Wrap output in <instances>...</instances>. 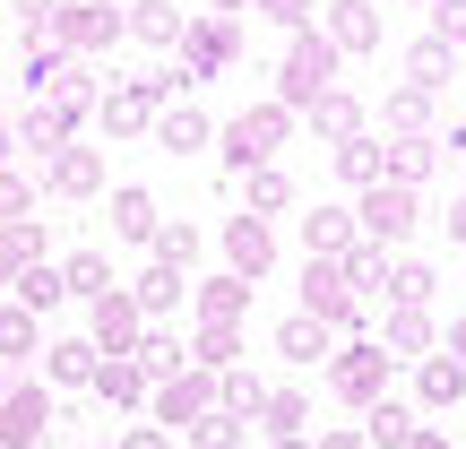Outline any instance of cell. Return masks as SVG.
I'll use <instances>...</instances> for the list:
<instances>
[{
  "label": "cell",
  "mask_w": 466,
  "mask_h": 449,
  "mask_svg": "<svg viewBox=\"0 0 466 449\" xmlns=\"http://www.w3.org/2000/svg\"><path fill=\"white\" fill-rule=\"evenodd\" d=\"M319 35L337 44V61H363V52H380V9L371 0H319Z\"/></svg>",
  "instance_id": "8fae6325"
},
{
  "label": "cell",
  "mask_w": 466,
  "mask_h": 449,
  "mask_svg": "<svg viewBox=\"0 0 466 449\" xmlns=\"http://www.w3.org/2000/svg\"><path fill=\"white\" fill-rule=\"evenodd\" d=\"M52 44L61 52H113L121 44V9L113 0H61L52 9Z\"/></svg>",
  "instance_id": "9c48e42d"
},
{
  "label": "cell",
  "mask_w": 466,
  "mask_h": 449,
  "mask_svg": "<svg viewBox=\"0 0 466 449\" xmlns=\"http://www.w3.org/2000/svg\"><path fill=\"white\" fill-rule=\"evenodd\" d=\"M337 268H346V285H354L363 302H371V294H389V250H380V242H354Z\"/></svg>",
  "instance_id": "ab89813d"
},
{
  "label": "cell",
  "mask_w": 466,
  "mask_h": 449,
  "mask_svg": "<svg viewBox=\"0 0 466 449\" xmlns=\"http://www.w3.org/2000/svg\"><path fill=\"white\" fill-rule=\"evenodd\" d=\"M450 78H458V44H441V35H415V44H406V87L441 96Z\"/></svg>",
  "instance_id": "cb8c5ba5"
},
{
  "label": "cell",
  "mask_w": 466,
  "mask_h": 449,
  "mask_svg": "<svg viewBox=\"0 0 466 449\" xmlns=\"http://www.w3.org/2000/svg\"><path fill=\"white\" fill-rule=\"evenodd\" d=\"M52 433V389L44 381H9V398H0V449H35Z\"/></svg>",
  "instance_id": "30bf717a"
},
{
  "label": "cell",
  "mask_w": 466,
  "mask_h": 449,
  "mask_svg": "<svg viewBox=\"0 0 466 449\" xmlns=\"http://www.w3.org/2000/svg\"><path fill=\"white\" fill-rule=\"evenodd\" d=\"M190 311H199V329H242V320H250V285L233 277V268H225V277H199V285H190Z\"/></svg>",
  "instance_id": "2e32d148"
},
{
  "label": "cell",
  "mask_w": 466,
  "mask_h": 449,
  "mask_svg": "<svg viewBox=\"0 0 466 449\" xmlns=\"http://www.w3.org/2000/svg\"><path fill=\"white\" fill-rule=\"evenodd\" d=\"M389 372H398V363H389L371 337H346V346L329 354V389H337L346 406H380V398H389Z\"/></svg>",
  "instance_id": "ba28073f"
},
{
  "label": "cell",
  "mask_w": 466,
  "mask_h": 449,
  "mask_svg": "<svg viewBox=\"0 0 466 449\" xmlns=\"http://www.w3.org/2000/svg\"><path fill=\"white\" fill-rule=\"evenodd\" d=\"M233 61H242V17H208V9H190L182 44H173V69H182L190 87H208V78H225Z\"/></svg>",
  "instance_id": "277c9868"
},
{
  "label": "cell",
  "mask_w": 466,
  "mask_h": 449,
  "mask_svg": "<svg viewBox=\"0 0 466 449\" xmlns=\"http://www.w3.org/2000/svg\"><path fill=\"white\" fill-rule=\"evenodd\" d=\"M130 302H138V311H147V320H165L173 302H190V277H182V268H165V260H156L147 277L130 285Z\"/></svg>",
  "instance_id": "836d02e7"
},
{
  "label": "cell",
  "mask_w": 466,
  "mask_h": 449,
  "mask_svg": "<svg viewBox=\"0 0 466 449\" xmlns=\"http://www.w3.org/2000/svg\"><path fill=\"white\" fill-rule=\"evenodd\" d=\"M156 225H165V208H156V190L121 182V190H113V233H121V242H156Z\"/></svg>",
  "instance_id": "83f0119b"
},
{
  "label": "cell",
  "mask_w": 466,
  "mask_h": 449,
  "mask_svg": "<svg viewBox=\"0 0 466 449\" xmlns=\"http://www.w3.org/2000/svg\"><path fill=\"white\" fill-rule=\"evenodd\" d=\"M44 190H52V199H96V190H104V156L96 148H61L44 165Z\"/></svg>",
  "instance_id": "d6986e66"
},
{
  "label": "cell",
  "mask_w": 466,
  "mask_h": 449,
  "mask_svg": "<svg viewBox=\"0 0 466 449\" xmlns=\"http://www.w3.org/2000/svg\"><path fill=\"white\" fill-rule=\"evenodd\" d=\"M61 302H69V285H61V268H26V277H17V311H35V320H44V311H61Z\"/></svg>",
  "instance_id": "60d3db41"
},
{
  "label": "cell",
  "mask_w": 466,
  "mask_h": 449,
  "mask_svg": "<svg viewBox=\"0 0 466 449\" xmlns=\"http://www.w3.org/2000/svg\"><path fill=\"white\" fill-rule=\"evenodd\" d=\"M147 363H138V354H104V363H96V398L104 406H147Z\"/></svg>",
  "instance_id": "484cf974"
},
{
  "label": "cell",
  "mask_w": 466,
  "mask_h": 449,
  "mask_svg": "<svg viewBox=\"0 0 466 449\" xmlns=\"http://www.w3.org/2000/svg\"><path fill=\"white\" fill-rule=\"evenodd\" d=\"M294 233H302V260H346L363 233H354V208H337V199H319V208H302L294 217Z\"/></svg>",
  "instance_id": "9a60e30c"
},
{
  "label": "cell",
  "mask_w": 466,
  "mask_h": 449,
  "mask_svg": "<svg viewBox=\"0 0 466 449\" xmlns=\"http://www.w3.org/2000/svg\"><path fill=\"white\" fill-rule=\"evenodd\" d=\"M96 113V78H86V69H69L61 87H52V96H35V113L17 121V148H35L52 165V156L69 148V130H78V121Z\"/></svg>",
  "instance_id": "7a4b0ae2"
},
{
  "label": "cell",
  "mask_w": 466,
  "mask_h": 449,
  "mask_svg": "<svg viewBox=\"0 0 466 449\" xmlns=\"http://www.w3.org/2000/svg\"><path fill=\"white\" fill-rule=\"evenodd\" d=\"M259 423H268V441H311V398L302 389H268Z\"/></svg>",
  "instance_id": "4dcf8cb0"
},
{
  "label": "cell",
  "mask_w": 466,
  "mask_h": 449,
  "mask_svg": "<svg viewBox=\"0 0 466 449\" xmlns=\"http://www.w3.org/2000/svg\"><path fill=\"white\" fill-rule=\"evenodd\" d=\"M217 406H225V415H242V423H259V406H268V381L233 363V372H217Z\"/></svg>",
  "instance_id": "d590c367"
},
{
  "label": "cell",
  "mask_w": 466,
  "mask_h": 449,
  "mask_svg": "<svg viewBox=\"0 0 466 449\" xmlns=\"http://www.w3.org/2000/svg\"><path fill=\"white\" fill-rule=\"evenodd\" d=\"M9 148H17V130H0V165H9Z\"/></svg>",
  "instance_id": "680465c9"
},
{
  "label": "cell",
  "mask_w": 466,
  "mask_h": 449,
  "mask_svg": "<svg viewBox=\"0 0 466 449\" xmlns=\"http://www.w3.org/2000/svg\"><path fill=\"white\" fill-rule=\"evenodd\" d=\"M182 26H190V9L182 0H130V9H121V35H138V44H182Z\"/></svg>",
  "instance_id": "ffe728a7"
},
{
  "label": "cell",
  "mask_w": 466,
  "mask_h": 449,
  "mask_svg": "<svg viewBox=\"0 0 466 449\" xmlns=\"http://www.w3.org/2000/svg\"><path fill=\"white\" fill-rule=\"evenodd\" d=\"M337 69H346V61H337V44H329L319 26L285 35V52H277V104H285V113L302 121V113H311V104H319V96L337 87Z\"/></svg>",
  "instance_id": "6da1fadb"
},
{
  "label": "cell",
  "mask_w": 466,
  "mask_h": 449,
  "mask_svg": "<svg viewBox=\"0 0 466 449\" xmlns=\"http://www.w3.org/2000/svg\"><path fill=\"white\" fill-rule=\"evenodd\" d=\"M406 449H450V433H432V423H423V433H415V441H406Z\"/></svg>",
  "instance_id": "9f6ffc18"
},
{
  "label": "cell",
  "mask_w": 466,
  "mask_h": 449,
  "mask_svg": "<svg viewBox=\"0 0 466 449\" xmlns=\"http://www.w3.org/2000/svg\"><path fill=\"white\" fill-rule=\"evenodd\" d=\"M432 294H441V268H423V260H389V302H398V311H432Z\"/></svg>",
  "instance_id": "f546056e"
},
{
  "label": "cell",
  "mask_w": 466,
  "mask_h": 449,
  "mask_svg": "<svg viewBox=\"0 0 466 449\" xmlns=\"http://www.w3.org/2000/svg\"><path fill=\"white\" fill-rule=\"evenodd\" d=\"M35 346H44V329H35V311H17V302H9V311H0V363L17 372V363H26Z\"/></svg>",
  "instance_id": "7bdbcfd3"
},
{
  "label": "cell",
  "mask_w": 466,
  "mask_h": 449,
  "mask_svg": "<svg viewBox=\"0 0 466 449\" xmlns=\"http://www.w3.org/2000/svg\"><path fill=\"white\" fill-rule=\"evenodd\" d=\"M242 329H199V337H190V363H199V372H233V363H242Z\"/></svg>",
  "instance_id": "b9f144b4"
},
{
  "label": "cell",
  "mask_w": 466,
  "mask_h": 449,
  "mask_svg": "<svg viewBox=\"0 0 466 449\" xmlns=\"http://www.w3.org/2000/svg\"><path fill=\"white\" fill-rule=\"evenodd\" d=\"M302 311H311L319 329H337V337H371L363 329V294L346 285L337 260H302Z\"/></svg>",
  "instance_id": "5b68a950"
},
{
  "label": "cell",
  "mask_w": 466,
  "mask_h": 449,
  "mask_svg": "<svg viewBox=\"0 0 466 449\" xmlns=\"http://www.w3.org/2000/svg\"><path fill=\"white\" fill-rule=\"evenodd\" d=\"M113 9H130V0H113Z\"/></svg>",
  "instance_id": "94428289"
},
{
  "label": "cell",
  "mask_w": 466,
  "mask_h": 449,
  "mask_svg": "<svg viewBox=\"0 0 466 449\" xmlns=\"http://www.w3.org/2000/svg\"><path fill=\"white\" fill-rule=\"evenodd\" d=\"M441 354H458V363H466V311L450 320V337H441Z\"/></svg>",
  "instance_id": "f5cc1de1"
},
{
  "label": "cell",
  "mask_w": 466,
  "mask_h": 449,
  "mask_svg": "<svg viewBox=\"0 0 466 449\" xmlns=\"http://www.w3.org/2000/svg\"><path fill=\"white\" fill-rule=\"evenodd\" d=\"M69 69H78V61H69L61 44H35V52H26V87H35V96H52V87L69 78Z\"/></svg>",
  "instance_id": "f6af8a7d"
},
{
  "label": "cell",
  "mask_w": 466,
  "mask_h": 449,
  "mask_svg": "<svg viewBox=\"0 0 466 449\" xmlns=\"http://www.w3.org/2000/svg\"><path fill=\"white\" fill-rule=\"evenodd\" d=\"M458 398H466V363H458V354H423V363H415V406L450 415Z\"/></svg>",
  "instance_id": "7402d4cb"
},
{
  "label": "cell",
  "mask_w": 466,
  "mask_h": 449,
  "mask_svg": "<svg viewBox=\"0 0 466 449\" xmlns=\"http://www.w3.org/2000/svg\"><path fill=\"white\" fill-rule=\"evenodd\" d=\"M371 346H380L389 363H423V354H441V320H432V311H398V302H389L380 329H371Z\"/></svg>",
  "instance_id": "7c38bea8"
},
{
  "label": "cell",
  "mask_w": 466,
  "mask_h": 449,
  "mask_svg": "<svg viewBox=\"0 0 466 449\" xmlns=\"http://www.w3.org/2000/svg\"><path fill=\"white\" fill-rule=\"evenodd\" d=\"M199 9H208V17H242L250 0H199Z\"/></svg>",
  "instance_id": "11a10c76"
},
{
  "label": "cell",
  "mask_w": 466,
  "mask_h": 449,
  "mask_svg": "<svg viewBox=\"0 0 466 449\" xmlns=\"http://www.w3.org/2000/svg\"><path fill=\"white\" fill-rule=\"evenodd\" d=\"M277 354H285V363H329V354H337V329H319L311 311H285L277 320Z\"/></svg>",
  "instance_id": "d4e9b609"
},
{
  "label": "cell",
  "mask_w": 466,
  "mask_h": 449,
  "mask_svg": "<svg viewBox=\"0 0 466 449\" xmlns=\"http://www.w3.org/2000/svg\"><path fill=\"white\" fill-rule=\"evenodd\" d=\"M415 225H423V199H415L406 182H371L363 199H354V233H363V242H380V250H398Z\"/></svg>",
  "instance_id": "8992f818"
},
{
  "label": "cell",
  "mask_w": 466,
  "mask_h": 449,
  "mask_svg": "<svg viewBox=\"0 0 466 449\" xmlns=\"http://www.w3.org/2000/svg\"><path fill=\"white\" fill-rule=\"evenodd\" d=\"M389 138H432V96L423 87H389Z\"/></svg>",
  "instance_id": "8d00e7d4"
},
{
  "label": "cell",
  "mask_w": 466,
  "mask_h": 449,
  "mask_svg": "<svg viewBox=\"0 0 466 449\" xmlns=\"http://www.w3.org/2000/svg\"><path fill=\"white\" fill-rule=\"evenodd\" d=\"M285 208H294V173H285V165H259V173H242V217H268V225H277Z\"/></svg>",
  "instance_id": "4316f807"
},
{
  "label": "cell",
  "mask_w": 466,
  "mask_h": 449,
  "mask_svg": "<svg viewBox=\"0 0 466 449\" xmlns=\"http://www.w3.org/2000/svg\"><path fill=\"white\" fill-rule=\"evenodd\" d=\"M441 233H450V242L466 250V190H458V199H450V208H441Z\"/></svg>",
  "instance_id": "f907efd6"
},
{
  "label": "cell",
  "mask_w": 466,
  "mask_h": 449,
  "mask_svg": "<svg viewBox=\"0 0 466 449\" xmlns=\"http://www.w3.org/2000/svg\"><path fill=\"white\" fill-rule=\"evenodd\" d=\"M208 406H217V372H199V363H182L173 381L147 389V423H156V433H190Z\"/></svg>",
  "instance_id": "52a82bcc"
},
{
  "label": "cell",
  "mask_w": 466,
  "mask_h": 449,
  "mask_svg": "<svg viewBox=\"0 0 466 449\" xmlns=\"http://www.w3.org/2000/svg\"><path fill=\"white\" fill-rule=\"evenodd\" d=\"M371 9H415V0H371ZM423 9H432V0H423Z\"/></svg>",
  "instance_id": "6f0895ef"
},
{
  "label": "cell",
  "mask_w": 466,
  "mask_h": 449,
  "mask_svg": "<svg viewBox=\"0 0 466 449\" xmlns=\"http://www.w3.org/2000/svg\"><path fill=\"white\" fill-rule=\"evenodd\" d=\"M26 208H35L26 173H9V165H0V225H26Z\"/></svg>",
  "instance_id": "7dc6e473"
},
{
  "label": "cell",
  "mask_w": 466,
  "mask_h": 449,
  "mask_svg": "<svg viewBox=\"0 0 466 449\" xmlns=\"http://www.w3.org/2000/svg\"><path fill=\"white\" fill-rule=\"evenodd\" d=\"M182 449H250V423H242V415H225V406H208V415L182 433Z\"/></svg>",
  "instance_id": "f35d334b"
},
{
  "label": "cell",
  "mask_w": 466,
  "mask_h": 449,
  "mask_svg": "<svg viewBox=\"0 0 466 449\" xmlns=\"http://www.w3.org/2000/svg\"><path fill=\"white\" fill-rule=\"evenodd\" d=\"M156 260H165V268H182V277H190V260H199V225H156Z\"/></svg>",
  "instance_id": "ee69618b"
},
{
  "label": "cell",
  "mask_w": 466,
  "mask_h": 449,
  "mask_svg": "<svg viewBox=\"0 0 466 449\" xmlns=\"http://www.w3.org/2000/svg\"><path fill=\"white\" fill-rule=\"evenodd\" d=\"M311 449H363V433H319Z\"/></svg>",
  "instance_id": "db71d44e"
},
{
  "label": "cell",
  "mask_w": 466,
  "mask_h": 449,
  "mask_svg": "<svg viewBox=\"0 0 466 449\" xmlns=\"http://www.w3.org/2000/svg\"><path fill=\"white\" fill-rule=\"evenodd\" d=\"M130 354H138V363H147V381H173V372H182V337H173L165 320H147Z\"/></svg>",
  "instance_id": "74e56055"
},
{
  "label": "cell",
  "mask_w": 466,
  "mask_h": 449,
  "mask_svg": "<svg viewBox=\"0 0 466 449\" xmlns=\"http://www.w3.org/2000/svg\"><path fill=\"white\" fill-rule=\"evenodd\" d=\"M138 329H147V311L130 302V285H113L104 302H86V337H96V354H130Z\"/></svg>",
  "instance_id": "5bb4252c"
},
{
  "label": "cell",
  "mask_w": 466,
  "mask_h": 449,
  "mask_svg": "<svg viewBox=\"0 0 466 449\" xmlns=\"http://www.w3.org/2000/svg\"><path fill=\"white\" fill-rule=\"evenodd\" d=\"M337 156V182H354V190H371V182H389V156H380V138H346V148H329Z\"/></svg>",
  "instance_id": "1f68e13d"
},
{
  "label": "cell",
  "mask_w": 466,
  "mask_h": 449,
  "mask_svg": "<svg viewBox=\"0 0 466 449\" xmlns=\"http://www.w3.org/2000/svg\"><path fill=\"white\" fill-rule=\"evenodd\" d=\"M302 121H311L329 148H346V138H363V96H354V87H329V96H319Z\"/></svg>",
  "instance_id": "603a6c76"
},
{
  "label": "cell",
  "mask_w": 466,
  "mask_h": 449,
  "mask_svg": "<svg viewBox=\"0 0 466 449\" xmlns=\"http://www.w3.org/2000/svg\"><path fill=\"white\" fill-rule=\"evenodd\" d=\"M225 268L242 285H259L268 268H277V225L268 217H225Z\"/></svg>",
  "instance_id": "4fadbf2b"
},
{
  "label": "cell",
  "mask_w": 466,
  "mask_h": 449,
  "mask_svg": "<svg viewBox=\"0 0 466 449\" xmlns=\"http://www.w3.org/2000/svg\"><path fill=\"white\" fill-rule=\"evenodd\" d=\"M26 268H44V225H0V285H17Z\"/></svg>",
  "instance_id": "d6a6232c"
},
{
  "label": "cell",
  "mask_w": 466,
  "mask_h": 449,
  "mask_svg": "<svg viewBox=\"0 0 466 449\" xmlns=\"http://www.w3.org/2000/svg\"><path fill=\"white\" fill-rule=\"evenodd\" d=\"M423 423H415V406L406 398H380V406H363V449H406Z\"/></svg>",
  "instance_id": "f1b7e54d"
},
{
  "label": "cell",
  "mask_w": 466,
  "mask_h": 449,
  "mask_svg": "<svg viewBox=\"0 0 466 449\" xmlns=\"http://www.w3.org/2000/svg\"><path fill=\"white\" fill-rule=\"evenodd\" d=\"M285 138H294V113H285L277 96H259L250 113H233L225 130H217V148H225L233 173H259V165H277V156H285Z\"/></svg>",
  "instance_id": "3957f363"
},
{
  "label": "cell",
  "mask_w": 466,
  "mask_h": 449,
  "mask_svg": "<svg viewBox=\"0 0 466 449\" xmlns=\"http://www.w3.org/2000/svg\"><path fill=\"white\" fill-rule=\"evenodd\" d=\"M96 337H52L44 346V389H96Z\"/></svg>",
  "instance_id": "e0dca14e"
},
{
  "label": "cell",
  "mask_w": 466,
  "mask_h": 449,
  "mask_svg": "<svg viewBox=\"0 0 466 449\" xmlns=\"http://www.w3.org/2000/svg\"><path fill=\"white\" fill-rule=\"evenodd\" d=\"M113 449H173V433H156V423H130V433H121Z\"/></svg>",
  "instance_id": "681fc988"
},
{
  "label": "cell",
  "mask_w": 466,
  "mask_h": 449,
  "mask_svg": "<svg viewBox=\"0 0 466 449\" xmlns=\"http://www.w3.org/2000/svg\"><path fill=\"white\" fill-rule=\"evenodd\" d=\"M380 156H389V182H406V190H423L450 156H441V130L432 138H380Z\"/></svg>",
  "instance_id": "44dd1931"
},
{
  "label": "cell",
  "mask_w": 466,
  "mask_h": 449,
  "mask_svg": "<svg viewBox=\"0 0 466 449\" xmlns=\"http://www.w3.org/2000/svg\"><path fill=\"white\" fill-rule=\"evenodd\" d=\"M432 35L441 44H466V0H432Z\"/></svg>",
  "instance_id": "c3c4849f"
},
{
  "label": "cell",
  "mask_w": 466,
  "mask_h": 449,
  "mask_svg": "<svg viewBox=\"0 0 466 449\" xmlns=\"http://www.w3.org/2000/svg\"><path fill=\"white\" fill-rule=\"evenodd\" d=\"M441 156H450V165H466V121H458V130H441Z\"/></svg>",
  "instance_id": "816d5d0a"
},
{
  "label": "cell",
  "mask_w": 466,
  "mask_h": 449,
  "mask_svg": "<svg viewBox=\"0 0 466 449\" xmlns=\"http://www.w3.org/2000/svg\"><path fill=\"white\" fill-rule=\"evenodd\" d=\"M61 285L78 302H104V294H113V260H104V250H69V260H61Z\"/></svg>",
  "instance_id": "e575fe53"
},
{
  "label": "cell",
  "mask_w": 466,
  "mask_h": 449,
  "mask_svg": "<svg viewBox=\"0 0 466 449\" xmlns=\"http://www.w3.org/2000/svg\"><path fill=\"white\" fill-rule=\"evenodd\" d=\"M250 17H268V26H285V35H302V26H319V0H250Z\"/></svg>",
  "instance_id": "bcb514c9"
},
{
  "label": "cell",
  "mask_w": 466,
  "mask_h": 449,
  "mask_svg": "<svg viewBox=\"0 0 466 449\" xmlns=\"http://www.w3.org/2000/svg\"><path fill=\"white\" fill-rule=\"evenodd\" d=\"M147 138H156V148H165V156H199L208 138H217V121H208L199 104L182 96V104H165V113H156V130H147Z\"/></svg>",
  "instance_id": "ac0fdd59"
},
{
  "label": "cell",
  "mask_w": 466,
  "mask_h": 449,
  "mask_svg": "<svg viewBox=\"0 0 466 449\" xmlns=\"http://www.w3.org/2000/svg\"><path fill=\"white\" fill-rule=\"evenodd\" d=\"M268 449H311V441H268Z\"/></svg>",
  "instance_id": "91938a15"
}]
</instances>
